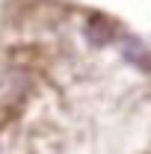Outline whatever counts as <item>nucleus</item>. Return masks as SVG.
<instances>
[{
  "mask_svg": "<svg viewBox=\"0 0 151 154\" xmlns=\"http://www.w3.org/2000/svg\"><path fill=\"white\" fill-rule=\"evenodd\" d=\"M83 36H86V42H89L92 48H107V45L116 38V24H113L110 18H101V15H95V18L86 21V27H83Z\"/></svg>",
  "mask_w": 151,
  "mask_h": 154,
  "instance_id": "1",
  "label": "nucleus"
},
{
  "mask_svg": "<svg viewBox=\"0 0 151 154\" xmlns=\"http://www.w3.org/2000/svg\"><path fill=\"white\" fill-rule=\"evenodd\" d=\"M122 57L139 71H151V51L139 38H122Z\"/></svg>",
  "mask_w": 151,
  "mask_h": 154,
  "instance_id": "2",
  "label": "nucleus"
}]
</instances>
